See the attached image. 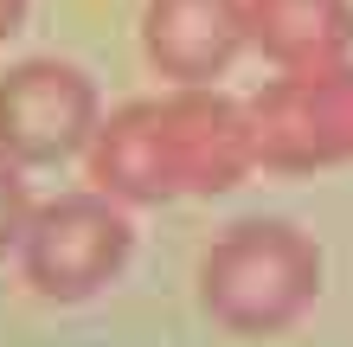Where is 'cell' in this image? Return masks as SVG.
<instances>
[{
	"label": "cell",
	"mask_w": 353,
	"mask_h": 347,
	"mask_svg": "<svg viewBox=\"0 0 353 347\" xmlns=\"http://www.w3.org/2000/svg\"><path fill=\"white\" fill-rule=\"evenodd\" d=\"M321 290V251L315 238L283 219H244L232 226L199 264V302L232 335H276Z\"/></svg>",
	"instance_id": "1"
},
{
	"label": "cell",
	"mask_w": 353,
	"mask_h": 347,
	"mask_svg": "<svg viewBox=\"0 0 353 347\" xmlns=\"http://www.w3.org/2000/svg\"><path fill=\"white\" fill-rule=\"evenodd\" d=\"M129 212L110 193H58L32 212L26 244H19V270L46 302H84L122 270L129 257Z\"/></svg>",
	"instance_id": "2"
},
{
	"label": "cell",
	"mask_w": 353,
	"mask_h": 347,
	"mask_svg": "<svg viewBox=\"0 0 353 347\" xmlns=\"http://www.w3.org/2000/svg\"><path fill=\"white\" fill-rule=\"evenodd\" d=\"M257 161L276 174H315L353 161V65L283 71L251 97Z\"/></svg>",
	"instance_id": "3"
},
{
	"label": "cell",
	"mask_w": 353,
	"mask_h": 347,
	"mask_svg": "<svg viewBox=\"0 0 353 347\" xmlns=\"http://www.w3.org/2000/svg\"><path fill=\"white\" fill-rule=\"evenodd\" d=\"M103 129L97 84L65 58H26L0 77V155L19 168H58Z\"/></svg>",
	"instance_id": "4"
},
{
	"label": "cell",
	"mask_w": 353,
	"mask_h": 347,
	"mask_svg": "<svg viewBox=\"0 0 353 347\" xmlns=\"http://www.w3.org/2000/svg\"><path fill=\"white\" fill-rule=\"evenodd\" d=\"M168 135H174V161H180V187L186 193H232L257 161V129H251V103L225 90H168Z\"/></svg>",
	"instance_id": "5"
},
{
	"label": "cell",
	"mask_w": 353,
	"mask_h": 347,
	"mask_svg": "<svg viewBox=\"0 0 353 347\" xmlns=\"http://www.w3.org/2000/svg\"><path fill=\"white\" fill-rule=\"evenodd\" d=\"M251 46L244 0H148L141 7V52L174 90H205Z\"/></svg>",
	"instance_id": "6"
},
{
	"label": "cell",
	"mask_w": 353,
	"mask_h": 347,
	"mask_svg": "<svg viewBox=\"0 0 353 347\" xmlns=\"http://www.w3.org/2000/svg\"><path fill=\"white\" fill-rule=\"evenodd\" d=\"M90 187L110 193L116 206H161V199L186 193L180 187V161L168 135V103L141 97L122 103L90 141Z\"/></svg>",
	"instance_id": "7"
},
{
	"label": "cell",
	"mask_w": 353,
	"mask_h": 347,
	"mask_svg": "<svg viewBox=\"0 0 353 347\" xmlns=\"http://www.w3.org/2000/svg\"><path fill=\"white\" fill-rule=\"evenodd\" d=\"M244 26L276 71H327L353 52V0H244Z\"/></svg>",
	"instance_id": "8"
},
{
	"label": "cell",
	"mask_w": 353,
	"mask_h": 347,
	"mask_svg": "<svg viewBox=\"0 0 353 347\" xmlns=\"http://www.w3.org/2000/svg\"><path fill=\"white\" fill-rule=\"evenodd\" d=\"M32 193H26V168L13 155H0V257L26 244V226H32Z\"/></svg>",
	"instance_id": "9"
},
{
	"label": "cell",
	"mask_w": 353,
	"mask_h": 347,
	"mask_svg": "<svg viewBox=\"0 0 353 347\" xmlns=\"http://www.w3.org/2000/svg\"><path fill=\"white\" fill-rule=\"evenodd\" d=\"M19 19H26V0H0V39H13Z\"/></svg>",
	"instance_id": "10"
}]
</instances>
